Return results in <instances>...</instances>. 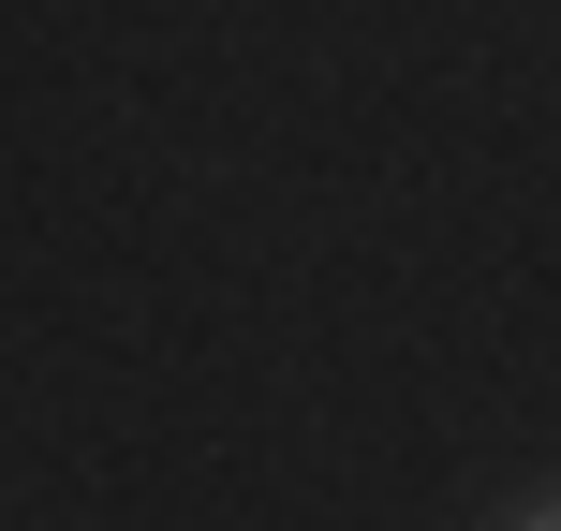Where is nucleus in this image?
Listing matches in <instances>:
<instances>
[{
	"label": "nucleus",
	"instance_id": "f257e3e1",
	"mask_svg": "<svg viewBox=\"0 0 561 531\" xmlns=\"http://www.w3.org/2000/svg\"><path fill=\"white\" fill-rule=\"evenodd\" d=\"M517 531H561V503H533V517H517Z\"/></svg>",
	"mask_w": 561,
	"mask_h": 531
}]
</instances>
